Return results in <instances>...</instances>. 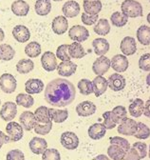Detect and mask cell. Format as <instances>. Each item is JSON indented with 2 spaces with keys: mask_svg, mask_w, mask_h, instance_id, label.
Segmentation results:
<instances>
[{
  "mask_svg": "<svg viewBox=\"0 0 150 160\" xmlns=\"http://www.w3.org/2000/svg\"><path fill=\"white\" fill-rule=\"evenodd\" d=\"M77 88L79 89V92L83 95H90L93 92V84L92 81L89 79L83 78L77 84Z\"/></svg>",
  "mask_w": 150,
  "mask_h": 160,
  "instance_id": "60d3db41",
  "label": "cell"
},
{
  "mask_svg": "<svg viewBox=\"0 0 150 160\" xmlns=\"http://www.w3.org/2000/svg\"><path fill=\"white\" fill-rule=\"evenodd\" d=\"M19 122L25 131H28V132L31 131L32 129H34V126L37 122L34 112L30 111L23 112L19 116Z\"/></svg>",
  "mask_w": 150,
  "mask_h": 160,
  "instance_id": "5bb4252c",
  "label": "cell"
},
{
  "mask_svg": "<svg viewBox=\"0 0 150 160\" xmlns=\"http://www.w3.org/2000/svg\"><path fill=\"white\" fill-rule=\"evenodd\" d=\"M9 142H11L10 137L6 133H4L2 131H0V146H3L4 144L9 143Z\"/></svg>",
  "mask_w": 150,
  "mask_h": 160,
  "instance_id": "db71d44e",
  "label": "cell"
},
{
  "mask_svg": "<svg viewBox=\"0 0 150 160\" xmlns=\"http://www.w3.org/2000/svg\"><path fill=\"white\" fill-rule=\"evenodd\" d=\"M121 9L123 13L130 18L140 17L143 14L142 5L136 0H124L122 3Z\"/></svg>",
  "mask_w": 150,
  "mask_h": 160,
  "instance_id": "7a4b0ae2",
  "label": "cell"
},
{
  "mask_svg": "<svg viewBox=\"0 0 150 160\" xmlns=\"http://www.w3.org/2000/svg\"><path fill=\"white\" fill-rule=\"evenodd\" d=\"M49 116L51 121L55 123H63L68 117V110H56V109H49Z\"/></svg>",
  "mask_w": 150,
  "mask_h": 160,
  "instance_id": "d6a6232c",
  "label": "cell"
},
{
  "mask_svg": "<svg viewBox=\"0 0 150 160\" xmlns=\"http://www.w3.org/2000/svg\"><path fill=\"white\" fill-rule=\"evenodd\" d=\"M98 14L96 15H91V14H88L87 12H83L82 13V16H81V20H82V22L83 24L87 25V26H90V25H94L97 23L98 21Z\"/></svg>",
  "mask_w": 150,
  "mask_h": 160,
  "instance_id": "681fc988",
  "label": "cell"
},
{
  "mask_svg": "<svg viewBox=\"0 0 150 160\" xmlns=\"http://www.w3.org/2000/svg\"><path fill=\"white\" fill-rule=\"evenodd\" d=\"M134 136L137 139H141V140L147 139L150 136V129L144 123L138 122V129H137V132L134 134Z\"/></svg>",
  "mask_w": 150,
  "mask_h": 160,
  "instance_id": "b9f144b4",
  "label": "cell"
},
{
  "mask_svg": "<svg viewBox=\"0 0 150 160\" xmlns=\"http://www.w3.org/2000/svg\"><path fill=\"white\" fill-rule=\"evenodd\" d=\"M68 44H62L56 50V57L61 61H68L71 58L68 53Z\"/></svg>",
  "mask_w": 150,
  "mask_h": 160,
  "instance_id": "7bdbcfd3",
  "label": "cell"
},
{
  "mask_svg": "<svg viewBox=\"0 0 150 160\" xmlns=\"http://www.w3.org/2000/svg\"><path fill=\"white\" fill-rule=\"evenodd\" d=\"M120 49L124 55H133L137 52L136 40L132 36H125L120 44Z\"/></svg>",
  "mask_w": 150,
  "mask_h": 160,
  "instance_id": "4fadbf2b",
  "label": "cell"
},
{
  "mask_svg": "<svg viewBox=\"0 0 150 160\" xmlns=\"http://www.w3.org/2000/svg\"><path fill=\"white\" fill-rule=\"evenodd\" d=\"M49 108L46 106H40L34 111V115L36 118V121L42 124H48L52 122L49 116Z\"/></svg>",
  "mask_w": 150,
  "mask_h": 160,
  "instance_id": "4316f807",
  "label": "cell"
},
{
  "mask_svg": "<svg viewBox=\"0 0 150 160\" xmlns=\"http://www.w3.org/2000/svg\"><path fill=\"white\" fill-rule=\"evenodd\" d=\"M68 36L74 42H85L89 37L88 30L82 25H74L68 31Z\"/></svg>",
  "mask_w": 150,
  "mask_h": 160,
  "instance_id": "3957f363",
  "label": "cell"
},
{
  "mask_svg": "<svg viewBox=\"0 0 150 160\" xmlns=\"http://www.w3.org/2000/svg\"><path fill=\"white\" fill-rule=\"evenodd\" d=\"M41 64L46 72H53L57 69V57L52 52H45L41 56Z\"/></svg>",
  "mask_w": 150,
  "mask_h": 160,
  "instance_id": "ba28073f",
  "label": "cell"
},
{
  "mask_svg": "<svg viewBox=\"0 0 150 160\" xmlns=\"http://www.w3.org/2000/svg\"><path fill=\"white\" fill-rule=\"evenodd\" d=\"M68 53L71 58L75 59H81L86 56V52L84 47L81 43L78 42H72L68 46Z\"/></svg>",
  "mask_w": 150,
  "mask_h": 160,
  "instance_id": "1f68e13d",
  "label": "cell"
},
{
  "mask_svg": "<svg viewBox=\"0 0 150 160\" xmlns=\"http://www.w3.org/2000/svg\"><path fill=\"white\" fill-rule=\"evenodd\" d=\"M146 84L148 85V86H150V72L147 74V76H146Z\"/></svg>",
  "mask_w": 150,
  "mask_h": 160,
  "instance_id": "680465c9",
  "label": "cell"
},
{
  "mask_svg": "<svg viewBox=\"0 0 150 160\" xmlns=\"http://www.w3.org/2000/svg\"><path fill=\"white\" fill-rule=\"evenodd\" d=\"M34 9L38 15H48L51 11V1L50 0H36Z\"/></svg>",
  "mask_w": 150,
  "mask_h": 160,
  "instance_id": "f1b7e54d",
  "label": "cell"
},
{
  "mask_svg": "<svg viewBox=\"0 0 150 160\" xmlns=\"http://www.w3.org/2000/svg\"><path fill=\"white\" fill-rule=\"evenodd\" d=\"M42 160H61V155L58 150L47 149L42 154Z\"/></svg>",
  "mask_w": 150,
  "mask_h": 160,
  "instance_id": "bcb514c9",
  "label": "cell"
},
{
  "mask_svg": "<svg viewBox=\"0 0 150 160\" xmlns=\"http://www.w3.org/2000/svg\"><path fill=\"white\" fill-rule=\"evenodd\" d=\"M51 129H52V122L48 123V124H42V123L36 122L34 126V132L37 134H40V135H46L49 133Z\"/></svg>",
  "mask_w": 150,
  "mask_h": 160,
  "instance_id": "f6af8a7d",
  "label": "cell"
},
{
  "mask_svg": "<svg viewBox=\"0 0 150 160\" xmlns=\"http://www.w3.org/2000/svg\"><path fill=\"white\" fill-rule=\"evenodd\" d=\"M15 55L14 49L9 44L0 45V60L3 61H10Z\"/></svg>",
  "mask_w": 150,
  "mask_h": 160,
  "instance_id": "f35d334b",
  "label": "cell"
},
{
  "mask_svg": "<svg viewBox=\"0 0 150 160\" xmlns=\"http://www.w3.org/2000/svg\"><path fill=\"white\" fill-rule=\"evenodd\" d=\"M107 84L113 92H120L125 88L126 81L125 78L121 73L115 72L109 75V77L107 78Z\"/></svg>",
  "mask_w": 150,
  "mask_h": 160,
  "instance_id": "30bf717a",
  "label": "cell"
},
{
  "mask_svg": "<svg viewBox=\"0 0 150 160\" xmlns=\"http://www.w3.org/2000/svg\"><path fill=\"white\" fill-rule=\"evenodd\" d=\"M76 96L74 85L65 78H55L46 86L45 100L53 107H67Z\"/></svg>",
  "mask_w": 150,
  "mask_h": 160,
  "instance_id": "6da1fadb",
  "label": "cell"
},
{
  "mask_svg": "<svg viewBox=\"0 0 150 160\" xmlns=\"http://www.w3.org/2000/svg\"><path fill=\"white\" fill-rule=\"evenodd\" d=\"M25 53L30 58L38 57L41 54V45L36 41L30 42L25 47Z\"/></svg>",
  "mask_w": 150,
  "mask_h": 160,
  "instance_id": "ab89813d",
  "label": "cell"
},
{
  "mask_svg": "<svg viewBox=\"0 0 150 160\" xmlns=\"http://www.w3.org/2000/svg\"><path fill=\"white\" fill-rule=\"evenodd\" d=\"M110 21L114 27L122 28L127 23L128 17L121 12H114L110 16Z\"/></svg>",
  "mask_w": 150,
  "mask_h": 160,
  "instance_id": "74e56055",
  "label": "cell"
},
{
  "mask_svg": "<svg viewBox=\"0 0 150 160\" xmlns=\"http://www.w3.org/2000/svg\"><path fill=\"white\" fill-rule=\"evenodd\" d=\"M77 70V65L73 63L70 60L68 61H62L57 66V72L60 76L63 77H69L75 73Z\"/></svg>",
  "mask_w": 150,
  "mask_h": 160,
  "instance_id": "44dd1931",
  "label": "cell"
},
{
  "mask_svg": "<svg viewBox=\"0 0 150 160\" xmlns=\"http://www.w3.org/2000/svg\"><path fill=\"white\" fill-rule=\"evenodd\" d=\"M12 36L19 43L28 42L30 38V30L24 25H16L12 29Z\"/></svg>",
  "mask_w": 150,
  "mask_h": 160,
  "instance_id": "e0dca14e",
  "label": "cell"
},
{
  "mask_svg": "<svg viewBox=\"0 0 150 160\" xmlns=\"http://www.w3.org/2000/svg\"><path fill=\"white\" fill-rule=\"evenodd\" d=\"M109 142L110 144H116L120 147H122L125 152H127L131 147H130V144L127 140L124 137H121V136H113V137H110L109 138Z\"/></svg>",
  "mask_w": 150,
  "mask_h": 160,
  "instance_id": "ee69618b",
  "label": "cell"
},
{
  "mask_svg": "<svg viewBox=\"0 0 150 160\" xmlns=\"http://www.w3.org/2000/svg\"><path fill=\"white\" fill-rule=\"evenodd\" d=\"M143 108H144L143 100H142L141 98H136L135 100H133L132 103L129 105L128 111H129V113L131 116L138 118L143 115Z\"/></svg>",
  "mask_w": 150,
  "mask_h": 160,
  "instance_id": "83f0119b",
  "label": "cell"
},
{
  "mask_svg": "<svg viewBox=\"0 0 150 160\" xmlns=\"http://www.w3.org/2000/svg\"><path fill=\"white\" fill-rule=\"evenodd\" d=\"M88 136L93 140H99L103 138L106 133V129L103 123H94L92 124L87 131Z\"/></svg>",
  "mask_w": 150,
  "mask_h": 160,
  "instance_id": "603a6c76",
  "label": "cell"
},
{
  "mask_svg": "<svg viewBox=\"0 0 150 160\" xmlns=\"http://www.w3.org/2000/svg\"><path fill=\"white\" fill-rule=\"evenodd\" d=\"M129 66L128 59L124 54H116L110 60V67L116 72H124Z\"/></svg>",
  "mask_w": 150,
  "mask_h": 160,
  "instance_id": "8fae6325",
  "label": "cell"
},
{
  "mask_svg": "<svg viewBox=\"0 0 150 160\" xmlns=\"http://www.w3.org/2000/svg\"><path fill=\"white\" fill-rule=\"evenodd\" d=\"M138 129V122H136L132 118H126L124 122H122L118 126V132L126 135V136H132L136 133Z\"/></svg>",
  "mask_w": 150,
  "mask_h": 160,
  "instance_id": "9c48e42d",
  "label": "cell"
},
{
  "mask_svg": "<svg viewBox=\"0 0 150 160\" xmlns=\"http://www.w3.org/2000/svg\"><path fill=\"white\" fill-rule=\"evenodd\" d=\"M110 112H111L112 119H113V121L117 125H120L127 118V111H126L125 107H124V106H116Z\"/></svg>",
  "mask_w": 150,
  "mask_h": 160,
  "instance_id": "f546056e",
  "label": "cell"
},
{
  "mask_svg": "<svg viewBox=\"0 0 150 160\" xmlns=\"http://www.w3.org/2000/svg\"><path fill=\"white\" fill-rule=\"evenodd\" d=\"M15 103H16V105H19L26 109H29L33 106L34 99L29 93H19L18 95H16Z\"/></svg>",
  "mask_w": 150,
  "mask_h": 160,
  "instance_id": "8d00e7d4",
  "label": "cell"
},
{
  "mask_svg": "<svg viewBox=\"0 0 150 160\" xmlns=\"http://www.w3.org/2000/svg\"><path fill=\"white\" fill-rule=\"evenodd\" d=\"M6 132H7V135L10 137L11 141L12 142H17L21 140L24 134V129L21 126V124L13 121L8 123L6 127Z\"/></svg>",
  "mask_w": 150,
  "mask_h": 160,
  "instance_id": "5b68a950",
  "label": "cell"
},
{
  "mask_svg": "<svg viewBox=\"0 0 150 160\" xmlns=\"http://www.w3.org/2000/svg\"><path fill=\"white\" fill-rule=\"evenodd\" d=\"M93 31L95 33L99 35H106L110 32V25L108 20L105 18H101L99 19L97 23L93 27Z\"/></svg>",
  "mask_w": 150,
  "mask_h": 160,
  "instance_id": "d590c367",
  "label": "cell"
},
{
  "mask_svg": "<svg viewBox=\"0 0 150 160\" xmlns=\"http://www.w3.org/2000/svg\"><path fill=\"white\" fill-rule=\"evenodd\" d=\"M17 114V105L14 102L8 101L3 104L1 111H0V117H1L4 121L11 122L12 119L15 118Z\"/></svg>",
  "mask_w": 150,
  "mask_h": 160,
  "instance_id": "7c38bea8",
  "label": "cell"
},
{
  "mask_svg": "<svg viewBox=\"0 0 150 160\" xmlns=\"http://www.w3.org/2000/svg\"><path fill=\"white\" fill-rule=\"evenodd\" d=\"M96 109L97 108L94 103L91 101H88V100H86V101L79 103L76 106L75 111H76V112L79 116L87 117V116L94 114L96 112Z\"/></svg>",
  "mask_w": 150,
  "mask_h": 160,
  "instance_id": "2e32d148",
  "label": "cell"
},
{
  "mask_svg": "<svg viewBox=\"0 0 150 160\" xmlns=\"http://www.w3.org/2000/svg\"><path fill=\"white\" fill-rule=\"evenodd\" d=\"M110 68V59L105 55L99 56L92 64V71L96 75H104Z\"/></svg>",
  "mask_w": 150,
  "mask_h": 160,
  "instance_id": "52a82bcc",
  "label": "cell"
},
{
  "mask_svg": "<svg viewBox=\"0 0 150 160\" xmlns=\"http://www.w3.org/2000/svg\"><path fill=\"white\" fill-rule=\"evenodd\" d=\"M125 152H126L122 147L116 144H110L107 148V155L112 160H123Z\"/></svg>",
  "mask_w": 150,
  "mask_h": 160,
  "instance_id": "e575fe53",
  "label": "cell"
},
{
  "mask_svg": "<svg viewBox=\"0 0 150 160\" xmlns=\"http://www.w3.org/2000/svg\"><path fill=\"white\" fill-rule=\"evenodd\" d=\"M0 105H1V100H0Z\"/></svg>",
  "mask_w": 150,
  "mask_h": 160,
  "instance_id": "be15d7a7",
  "label": "cell"
},
{
  "mask_svg": "<svg viewBox=\"0 0 150 160\" xmlns=\"http://www.w3.org/2000/svg\"><path fill=\"white\" fill-rule=\"evenodd\" d=\"M93 49H94V52L99 55H105L108 51H109V43L106 39L105 38H96L93 40L92 42Z\"/></svg>",
  "mask_w": 150,
  "mask_h": 160,
  "instance_id": "d4e9b609",
  "label": "cell"
},
{
  "mask_svg": "<svg viewBox=\"0 0 150 160\" xmlns=\"http://www.w3.org/2000/svg\"><path fill=\"white\" fill-rule=\"evenodd\" d=\"M60 142L67 150H75L79 146V138L73 132H65L62 133Z\"/></svg>",
  "mask_w": 150,
  "mask_h": 160,
  "instance_id": "8992f818",
  "label": "cell"
},
{
  "mask_svg": "<svg viewBox=\"0 0 150 160\" xmlns=\"http://www.w3.org/2000/svg\"><path fill=\"white\" fill-rule=\"evenodd\" d=\"M6 160H25V155L22 151L14 149L7 153Z\"/></svg>",
  "mask_w": 150,
  "mask_h": 160,
  "instance_id": "f907efd6",
  "label": "cell"
},
{
  "mask_svg": "<svg viewBox=\"0 0 150 160\" xmlns=\"http://www.w3.org/2000/svg\"><path fill=\"white\" fill-rule=\"evenodd\" d=\"M4 38H5V33H4V31L0 28V43H1L3 40H4Z\"/></svg>",
  "mask_w": 150,
  "mask_h": 160,
  "instance_id": "6f0895ef",
  "label": "cell"
},
{
  "mask_svg": "<svg viewBox=\"0 0 150 160\" xmlns=\"http://www.w3.org/2000/svg\"><path fill=\"white\" fill-rule=\"evenodd\" d=\"M148 156L150 158V146H149V149H148Z\"/></svg>",
  "mask_w": 150,
  "mask_h": 160,
  "instance_id": "94428289",
  "label": "cell"
},
{
  "mask_svg": "<svg viewBox=\"0 0 150 160\" xmlns=\"http://www.w3.org/2000/svg\"><path fill=\"white\" fill-rule=\"evenodd\" d=\"M83 6L85 12L91 15L99 14L102 10V2L100 0H84Z\"/></svg>",
  "mask_w": 150,
  "mask_h": 160,
  "instance_id": "cb8c5ba5",
  "label": "cell"
},
{
  "mask_svg": "<svg viewBox=\"0 0 150 160\" xmlns=\"http://www.w3.org/2000/svg\"><path fill=\"white\" fill-rule=\"evenodd\" d=\"M62 12L64 13V16L67 18H73L77 16L80 12V5L73 0L67 1L62 8Z\"/></svg>",
  "mask_w": 150,
  "mask_h": 160,
  "instance_id": "7402d4cb",
  "label": "cell"
},
{
  "mask_svg": "<svg viewBox=\"0 0 150 160\" xmlns=\"http://www.w3.org/2000/svg\"><path fill=\"white\" fill-rule=\"evenodd\" d=\"M132 147L135 148L136 151L139 152L141 159H143L147 156V145L144 142H135Z\"/></svg>",
  "mask_w": 150,
  "mask_h": 160,
  "instance_id": "816d5d0a",
  "label": "cell"
},
{
  "mask_svg": "<svg viewBox=\"0 0 150 160\" xmlns=\"http://www.w3.org/2000/svg\"><path fill=\"white\" fill-rule=\"evenodd\" d=\"M34 69V63L30 58H24L21 59L16 64V70L21 74H26L30 72Z\"/></svg>",
  "mask_w": 150,
  "mask_h": 160,
  "instance_id": "836d02e7",
  "label": "cell"
},
{
  "mask_svg": "<svg viewBox=\"0 0 150 160\" xmlns=\"http://www.w3.org/2000/svg\"><path fill=\"white\" fill-rule=\"evenodd\" d=\"M93 160H111V159L105 154H99V155H97L93 158Z\"/></svg>",
  "mask_w": 150,
  "mask_h": 160,
  "instance_id": "9f6ffc18",
  "label": "cell"
},
{
  "mask_svg": "<svg viewBox=\"0 0 150 160\" xmlns=\"http://www.w3.org/2000/svg\"><path fill=\"white\" fill-rule=\"evenodd\" d=\"M103 118H104V126L105 127L106 130H112L114 129L117 124L113 121V119H112V116H111V112L110 111H107V112H105L103 113Z\"/></svg>",
  "mask_w": 150,
  "mask_h": 160,
  "instance_id": "7dc6e473",
  "label": "cell"
},
{
  "mask_svg": "<svg viewBox=\"0 0 150 160\" xmlns=\"http://www.w3.org/2000/svg\"><path fill=\"white\" fill-rule=\"evenodd\" d=\"M68 21L67 17L64 15H58L52 20L51 29L53 32L56 34L58 35L64 34L68 31Z\"/></svg>",
  "mask_w": 150,
  "mask_h": 160,
  "instance_id": "9a60e30c",
  "label": "cell"
},
{
  "mask_svg": "<svg viewBox=\"0 0 150 160\" xmlns=\"http://www.w3.org/2000/svg\"><path fill=\"white\" fill-rule=\"evenodd\" d=\"M146 19H147V22H148V23L150 24V12H149V13L147 14V17H146Z\"/></svg>",
  "mask_w": 150,
  "mask_h": 160,
  "instance_id": "91938a15",
  "label": "cell"
},
{
  "mask_svg": "<svg viewBox=\"0 0 150 160\" xmlns=\"http://www.w3.org/2000/svg\"><path fill=\"white\" fill-rule=\"evenodd\" d=\"M123 160H141L139 152L136 151L135 148H130L124 154Z\"/></svg>",
  "mask_w": 150,
  "mask_h": 160,
  "instance_id": "f5cc1de1",
  "label": "cell"
},
{
  "mask_svg": "<svg viewBox=\"0 0 150 160\" xmlns=\"http://www.w3.org/2000/svg\"><path fill=\"white\" fill-rule=\"evenodd\" d=\"M45 85L42 80L38 78H30L25 83V90L26 92L29 94H37L43 92Z\"/></svg>",
  "mask_w": 150,
  "mask_h": 160,
  "instance_id": "ac0fdd59",
  "label": "cell"
},
{
  "mask_svg": "<svg viewBox=\"0 0 150 160\" xmlns=\"http://www.w3.org/2000/svg\"><path fill=\"white\" fill-rule=\"evenodd\" d=\"M29 147L34 154H43L48 149V143L44 138L35 136L31 138L29 143Z\"/></svg>",
  "mask_w": 150,
  "mask_h": 160,
  "instance_id": "d6986e66",
  "label": "cell"
},
{
  "mask_svg": "<svg viewBox=\"0 0 150 160\" xmlns=\"http://www.w3.org/2000/svg\"><path fill=\"white\" fill-rule=\"evenodd\" d=\"M92 84H93V92H94L96 97L103 95L108 88L107 79H105L102 75H97L93 79Z\"/></svg>",
  "mask_w": 150,
  "mask_h": 160,
  "instance_id": "ffe728a7",
  "label": "cell"
},
{
  "mask_svg": "<svg viewBox=\"0 0 150 160\" xmlns=\"http://www.w3.org/2000/svg\"><path fill=\"white\" fill-rule=\"evenodd\" d=\"M143 115L150 118V99H148L146 102H144V108H143Z\"/></svg>",
  "mask_w": 150,
  "mask_h": 160,
  "instance_id": "11a10c76",
  "label": "cell"
},
{
  "mask_svg": "<svg viewBox=\"0 0 150 160\" xmlns=\"http://www.w3.org/2000/svg\"><path fill=\"white\" fill-rule=\"evenodd\" d=\"M52 1H62V0H52Z\"/></svg>",
  "mask_w": 150,
  "mask_h": 160,
  "instance_id": "6125c7cd",
  "label": "cell"
},
{
  "mask_svg": "<svg viewBox=\"0 0 150 160\" xmlns=\"http://www.w3.org/2000/svg\"><path fill=\"white\" fill-rule=\"evenodd\" d=\"M139 68L144 72H150V53H144L140 57Z\"/></svg>",
  "mask_w": 150,
  "mask_h": 160,
  "instance_id": "c3c4849f",
  "label": "cell"
},
{
  "mask_svg": "<svg viewBox=\"0 0 150 160\" xmlns=\"http://www.w3.org/2000/svg\"><path fill=\"white\" fill-rule=\"evenodd\" d=\"M12 12L17 16H26L30 12V5L24 0H16L12 4Z\"/></svg>",
  "mask_w": 150,
  "mask_h": 160,
  "instance_id": "484cf974",
  "label": "cell"
},
{
  "mask_svg": "<svg viewBox=\"0 0 150 160\" xmlns=\"http://www.w3.org/2000/svg\"><path fill=\"white\" fill-rule=\"evenodd\" d=\"M1 148H2V146H0V149H1Z\"/></svg>",
  "mask_w": 150,
  "mask_h": 160,
  "instance_id": "e7e4bbea",
  "label": "cell"
},
{
  "mask_svg": "<svg viewBox=\"0 0 150 160\" xmlns=\"http://www.w3.org/2000/svg\"><path fill=\"white\" fill-rule=\"evenodd\" d=\"M137 39L142 45H150V27L146 25L139 27L137 30Z\"/></svg>",
  "mask_w": 150,
  "mask_h": 160,
  "instance_id": "4dcf8cb0",
  "label": "cell"
},
{
  "mask_svg": "<svg viewBox=\"0 0 150 160\" xmlns=\"http://www.w3.org/2000/svg\"><path fill=\"white\" fill-rule=\"evenodd\" d=\"M17 87L15 77L11 73H3L0 76V89L5 93H12Z\"/></svg>",
  "mask_w": 150,
  "mask_h": 160,
  "instance_id": "277c9868",
  "label": "cell"
}]
</instances>
